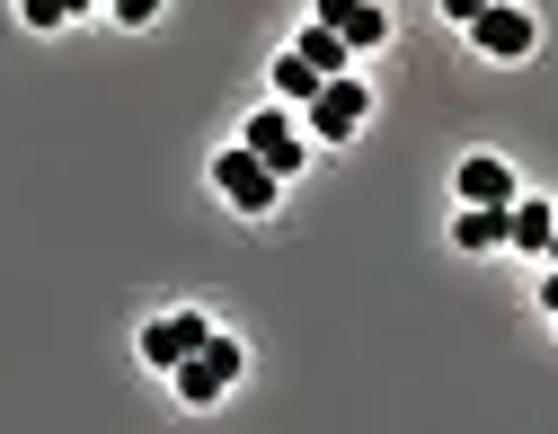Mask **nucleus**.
I'll use <instances>...</instances> for the list:
<instances>
[{"mask_svg":"<svg viewBox=\"0 0 558 434\" xmlns=\"http://www.w3.org/2000/svg\"><path fill=\"white\" fill-rule=\"evenodd\" d=\"M240 364H248V354H240V346H231V337L214 328V337H204V346L186 354V364H178L169 382H178V399H186V408H214V399H222V390L240 382Z\"/></svg>","mask_w":558,"mask_h":434,"instance_id":"1","label":"nucleus"},{"mask_svg":"<svg viewBox=\"0 0 558 434\" xmlns=\"http://www.w3.org/2000/svg\"><path fill=\"white\" fill-rule=\"evenodd\" d=\"M364 116H373V89L355 81V71H328L319 98H311V133H319V142H355Z\"/></svg>","mask_w":558,"mask_h":434,"instance_id":"2","label":"nucleus"},{"mask_svg":"<svg viewBox=\"0 0 558 434\" xmlns=\"http://www.w3.org/2000/svg\"><path fill=\"white\" fill-rule=\"evenodd\" d=\"M214 186H222L240 213H275V195H284V178H275V169L248 152V142H231V152L214 160Z\"/></svg>","mask_w":558,"mask_h":434,"instance_id":"3","label":"nucleus"},{"mask_svg":"<svg viewBox=\"0 0 558 434\" xmlns=\"http://www.w3.org/2000/svg\"><path fill=\"white\" fill-rule=\"evenodd\" d=\"M532 36H541V27H532V10H514V0H487V10L470 19V45H478L487 62H523Z\"/></svg>","mask_w":558,"mask_h":434,"instance_id":"4","label":"nucleus"},{"mask_svg":"<svg viewBox=\"0 0 558 434\" xmlns=\"http://www.w3.org/2000/svg\"><path fill=\"white\" fill-rule=\"evenodd\" d=\"M302 133H311V124H293L284 107H257L240 142H248V152H257V160H266L275 178H293V169H302V152H311V142H302Z\"/></svg>","mask_w":558,"mask_h":434,"instance_id":"5","label":"nucleus"},{"mask_svg":"<svg viewBox=\"0 0 558 434\" xmlns=\"http://www.w3.org/2000/svg\"><path fill=\"white\" fill-rule=\"evenodd\" d=\"M204 337H214V320H204V311H169V320L143 328V364H151V373H178Z\"/></svg>","mask_w":558,"mask_h":434,"instance_id":"6","label":"nucleus"},{"mask_svg":"<svg viewBox=\"0 0 558 434\" xmlns=\"http://www.w3.org/2000/svg\"><path fill=\"white\" fill-rule=\"evenodd\" d=\"M452 186H461V204H514V169H506L497 152H470Z\"/></svg>","mask_w":558,"mask_h":434,"instance_id":"7","label":"nucleus"},{"mask_svg":"<svg viewBox=\"0 0 558 434\" xmlns=\"http://www.w3.org/2000/svg\"><path fill=\"white\" fill-rule=\"evenodd\" d=\"M506 240L523 249V257H549V240H558V204H506Z\"/></svg>","mask_w":558,"mask_h":434,"instance_id":"8","label":"nucleus"},{"mask_svg":"<svg viewBox=\"0 0 558 434\" xmlns=\"http://www.w3.org/2000/svg\"><path fill=\"white\" fill-rule=\"evenodd\" d=\"M452 240L478 257V249H506V204H461V222H452Z\"/></svg>","mask_w":558,"mask_h":434,"instance_id":"9","label":"nucleus"},{"mask_svg":"<svg viewBox=\"0 0 558 434\" xmlns=\"http://www.w3.org/2000/svg\"><path fill=\"white\" fill-rule=\"evenodd\" d=\"M319 81H328V71H319L311 53H284V62H275V98H302V107H311V98H319Z\"/></svg>","mask_w":558,"mask_h":434,"instance_id":"10","label":"nucleus"},{"mask_svg":"<svg viewBox=\"0 0 558 434\" xmlns=\"http://www.w3.org/2000/svg\"><path fill=\"white\" fill-rule=\"evenodd\" d=\"M293 53H311V62H319V71H345V62H355V45H345V36H337V27H328V19H311V27H302V45H293Z\"/></svg>","mask_w":558,"mask_h":434,"instance_id":"11","label":"nucleus"},{"mask_svg":"<svg viewBox=\"0 0 558 434\" xmlns=\"http://www.w3.org/2000/svg\"><path fill=\"white\" fill-rule=\"evenodd\" d=\"M337 36H345V45H355V53H381V45H390V10H381V0H364V10H355V19H345Z\"/></svg>","mask_w":558,"mask_h":434,"instance_id":"12","label":"nucleus"},{"mask_svg":"<svg viewBox=\"0 0 558 434\" xmlns=\"http://www.w3.org/2000/svg\"><path fill=\"white\" fill-rule=\"evenodd\" d=\"M19 19L27 27H62V19H72V0H19Z\"/></svg>","mask_w":558,"mask_h":434,"instance_id":"13","label":"nucleus"},{"mask_svg":"<svg viewBox=\"0 0 558 434\" xmlns=\"http://www.w3.org/2000/svg\"><path fill=\"white\" fill-rule=\"evenodd\" d=\"M107 10H116L124 27H151V19H160V0H107Z\"/></svg>","mask_w":558,"mask_h":434,"instance_id":"14","label":"nucleus"},{"mask_svg":"<svg viewBox=\"0 0 558 434\" xmlns=\"http://www.w3.org/2000/svg\"><path fill=\"white\" fill-rule=\"evenodd\" d=\"M478 10H487V0H444V19H452V27H470Z\"/></svg>","mask_w":558,"mask_h":434,"instance_id":"15","label":"nucleus"},{"mask_svg":"<svg viewBox=\"0 0 558 434\" xmlns=\"http://www.w3.org/2000/svg\"><path fill=\"white\" fill-rule=\"evenodd\" d=\"M541 311H558V266H549V275H541Z\"/></svg>","mask_w":558,"mask_h":434,"instance_id":"16","label":"nucleus"},{"mask_svg":"<svg viewBox=\"0 0 558 434\" xmlns=\"http://www.w3.org/2000/svg\"><path fill=\"white\" fill-rule=\"evenodd\" d=\"M81 10H98V0H72V19H81Z\"/></svg>","mask_w":558,"mask_h":434,"instance_id":"17","label":"nucleus"},{"mask_svg":"<svg viewBox=\"0 0 558 434\" xmlns=\"http://www.w3.org/2000/svg\"><path fill=\"white\" fill-rule=\"evenodd\" d=\"M549 266H558V240H549Z\"/></svg>","mask_w":558,"mask_h":434,"instance_id":"18","label":"nucleus"}]
</instances>
